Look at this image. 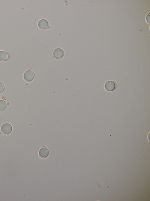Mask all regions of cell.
I'll list each match as a JSON object with an SVG mask.
<instances>
[{
  "label": "cell",
  "instance_id": "obj_9",
  "mask_svg": "<svg viewBox=\"0 0 150 201\" xmlns=\"http://www.w3.org/2000/svg\"><path fill=\"white\" fill-rule=\"evenodd\" d=\"M5 85L3 83L0 82V93H2L5 89Z\"/></svg>",
  "mask_w": 150,
  "mask_h": 201
},
{
  "label": "cell",
  "instance_id": "obj_5",
  "mask_svg": "<svg viewBox=\"0 0 150 201\" xmlns=\"http://www.w3.org/2000/svg\"><path fill=\"white\" fill-rule=\"evenodd\" d=\"M38 26L40 29L43 30H47L51 28L48 21L44 19H41L39 21Z\"/></svg>",
  "mask_w": 150,
  "mask_h": 201
},
{
  "label": "cell",
  "instance_id": "obj_1",
  "mask_svg": "<svg viewBox=\"0 0 150 201\" xmlns=\"http://www.w3.org/2000/svg\"><path fill=\"white\" fill-rule=\"evenodd\" d=\"M13 128L11 125L9 123H5L2 126L1 129V134L4 135L10 134L12 131Z\"/></svg>",
  "mask_w": 150,
  "mask_h": 201
},
{
  "label": "cell",
  "instance_id": "obj_2",
  "mask_svg": "<svg viewBox=\"0 0 150 201\" xmlns=\"http://www.w3.org/2000/svg\"><path fill=\"white\" fill-rule=\"evenodd\" d=\"M34 73L31 70H28L27 71L24 75L25 80L29 82L32 81L34 80Z\"/></svg>",
  "mask_w": 150,
  "mask_h": 201
},
{
  "label": "cell",
  "instance_id": "obj_6",
  "mask_svg": "<svg viewBox=\"0 0 150 201\" xmlns=\"http://www.w3.org/2000/svg\"><path fill=\"white\" fill-rule=\"evenodd\" d=\"M64 52L62 49L60 48H57L53 51V55L56 59H60L63 56Z\"/></svg>",
  "mask_w": 150,
  "mask_h": 201
},
{
  "label": "cell",
  "instance_id": "obj_3",
  "mask_svg": "<svg viewBox=\"0 0 150 201\" xmlns=\"http://www.w3.org/2000/svg\"><path fill=\"white\" fill-rule=\"evenodd\" d=\"M117 86V85L115 82L110 81L106 83L105 85V88L107 91L112 92L116 89Z\"/></svg>",
  "mask_w": 150,
  "mask_h": 201
},
{
  "label": "cell",
  "instance_id": "obj_7",
  "mask_svg": "<svg viewBox=\"0 0 150 201\" xmlns=\"http://www.w3.org/2000/svg\"><path fill=\"white\" fill-rule=\"evenodd\" d=\"M10 58L9 55L6 52L0 51V61H6L8 60Z\"/></svg>",
  "mask_w": 150,
  "mask_h": 201
},
{
  "label": "cell",
  "instance_id": "obj_8",
  "mask_svg": "<svg viewBox=\"0 0 150 201\" xmlns=\"http://www.w3.org/2000/svg\"><path fill=\"white\" fill-rule=\"evenodd\" d=\"M7 103L6 101L4 100H0V112L4 111L6 108Z\"/></svg>",
  "mask_w": 150,
  "mask_h": 201
},
{
  "label": "cell",
  "instance_id": "obj_4",
  "mask_svg": "<svg viewBox=\"0 0 150 201\" xmlns=\"http://www.w3.org/2000/svg\"><path fill=\"white\" fill-rule=\"evenodd\" d=\"M39 155L40 157L43 159L48 157L49 155V151L47 148L43 145L39 151Z\"/></svg>",
  "mask_w": 150,
  "mask_h": 201
}]
</instances>
